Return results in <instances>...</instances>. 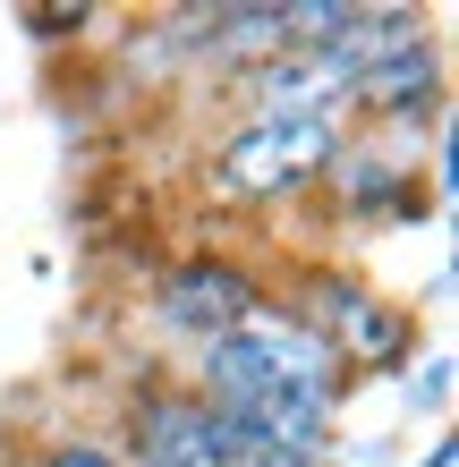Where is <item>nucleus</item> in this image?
Here are the masks:
<instances>
[{
	"instance_id": "obj_1",
	"label": "nucleus",
	"mask_w": 459,
	"mask_h": 467,
	"mask_svg": "<svg viewBox=\"0 0 459 467\" xmlns=\"http://www.w3.org/2000/svg\"><path fill=\"white\" fill-rule=\"evenodd\" d=\"M332 161H340V111H323V119H247L213 153V196L273 204L289 187H307L315 171H332Z\"/></svg>"
},
{
	"instance_id": "obj_2",
	"label": "nucleus",
	"mask_w": 459,
	"mask_h": 467,
	"mask_svg": "<svg viewBox=\"0 0 459 467\" xmlns=\"http://www.w3.org/2000/svg\"><path fill=\"white\" fill-rule=\"evenodd\" d=\"M307 323L323 332V348L340 357H358V366H400L409 357V315L383 306L366 281H349V272H315L307 281Z\"/></svg>"
},
{
	"instance_id": "obj_3",
	"label": "nucleus",
	"mask_w": 459,
	"mask_h": 467,
	"mask_svg": "<svg viewBox=\"0 0 459 467\" xmlns=\"http://www.w3.org/2000/svg\"><path fill=\"white\" fill-rule=\"evenodd\" d=\"M247 306H256V281L238 264H222V255H196V264H179L171 281H162V315L179 323L187 340H222V332H238V323H247Z\"/></svg>"
},
{
	"instance_id": "obj_4",
	"label": "nucleus",
	"mask_w": 459,
	"mask_h": 467,
	"mask_svg": "<svg viewBox=\"0 0 459 467\" xmlns=\"http://www.w3.org/2000/svg\"><path fill=\"white\" fill-rule=\"evenodd\" d=\"M349 102V77L323 51H281V60L247 68V119H323Z\"/></svg>"
},
{
	"instance_id": "obj_5",
	"label": "nucleus",
	"mask_w": 459,
	"mask_h": 467,
	"mask_svg": "<svg viewBox=\"0 0 459 467\" xmlns=\"http://www.w3.org/2000/svg\"><path fill=\"white\" fill-rule=\"evenodd\" d=\"M145 467H230L222 417L204 400H153L145 408Z\"/></svg>"
},
{
	"instance_id": "obj_6",
	"label": "nucleus",
	"mask_w": 459,
	"mask_h": 467,
	"mask_svg": "<svg viewBox=\"0 0 459 467\" xmlns=\"http://www.w3.org/2000/svg\"><path fill=\"white\" fill-rule=\"evenodd\" d=\"M349 102H374V111H417V102H434V51L409 43V51H391V60H374L358 86H349Z\"/></svg>"
},
{
	"instance_id": "obj_7",
	"label": "nucleus",
	"mask_w": 459,
	"mask_h": 467,
	"mask_svg": "<svg viewBox=\"0 0 459 467\" xmlns=\"http://www.w3.org/2000/svg\"><path fill=\"white\" fill-rule=\"evenodd\" d=\"M35 467H120V459L102 451V442H51V451H43Z\"/></svg>"
}]
</instances>
